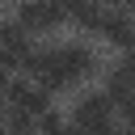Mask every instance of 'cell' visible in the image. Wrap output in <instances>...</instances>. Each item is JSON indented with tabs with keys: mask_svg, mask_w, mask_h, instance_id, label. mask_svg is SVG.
<instances>
[{
	"mask_svg": "<svg viewBox=\"0 0 135 135\" xmlns=\"http://www.w3.org/2000/svg\"><path fill=\"white\" fill-rule=\"evenodd\" d=\"M21 72H25V76H34L38 84H46L51 93H63V89H76L84 76H93V72H97V55H93V46H89V42L38 46Z\"/></svg>",
	"mask_w": 135,
	"mask_h": 135,
	"instance_id": "obj_1",
	"label": "cell"
},
{
	"mask_svg": "<svg viewBox=\"0 0 135 135\" xmlns=\"http://www.w3.org/2000/svg\"><path fill=\"white\" fill-rule=\"evenodd\" d=\"M17 21L30 34H51L59 25H68V4L63 0H17Z\"/></svg>",
	"mask_w": 135,
	"mask_h": 135,
	"instance_id": "obj_2",
	"label": "cell"
},
{
	"mask_svg": "<svg viewBox=\"0 0 135 135\" xmlns=\"http://www.w3.org/2000/svg\"><path fill=\"white\" fill-rule=\"evenodd\" d=\"M4 101H8V110H21V114L42 118V114L51 110V89H46V84H38L34 76H30V80H13V84H8V93H4Z\"/></svg>",
	"mask_w": 135,
	"mask_h": 135,
	"instance_id": "obj_3",
	"label": "cell"
},
{
	"mask_svg": "<svg viewBox=\"0 0 135 135\" xmlns=\"http://www.w3.org/2000/svg\"><path fill=\"white\" fill-rule=\"evenodd\" d=\"M97 122H114V97H110V89H89L72 105V127H97Z\"/></svg>",
	"mask_w": 135,
	"mask_h": 135,
	"instance_id": "obj_4",
	"label": "cell"
},
{
	"mask_svg": "<svg viewBox=\"0 0 135 135\" xmlns=\"http://www.w3.org/2000/svg\"><path fill=\"white\" fill-rule=\"evenodd\" d=\"M97 34L118 51H135V17H131V8H105Z\"/></svg>",
	"mask_w": 135,
	"mask_h": 135,
	"instance_id": "obj_5",
	"label": "cell"
},
{
	"mask_svg": "<svg viewBox=\"0 0 135 135\" xmlns=\"http://www.w3.org/2000/svg\"><path fill=\"white\" fill-rule=\"evenodd\" d=\"M0 51H4V55H8L17 68H25V63H30V55H34L38 46H34L30 30H25V25L13 17V21H0Z\"/></svg>",
	"mask_w": 135,
	"mask_h": 135,
	"instance_id": "obj_6",
	"label": "cell"
},
{
	"mask_svg": "<svg viewBox=\"0 0 135 135\" xmlns=\"http://www.w3.org/2000/svg\"><path fill=\"white\" fill-rule=\"evenodd\" d=\"M105 89H110L114 101L127 97V93H135V51H122L118 55V63L105 72Z\"/></svg>",
	"mask_w": 135,
	"mask_h": 135,
	"instance_id": "obj_7",
	"label": "cell"
},
{
	"mask_svg": "<svg viewBox=\"0 0 135 135\" xmlns=\"http://www.w3.org/2000/svg\"><path fill=\"white\" fill-rule=\"evenodd\" d=\"M63 4H68V17L80 30H101V17H105L101 0H63Z\"/></svg>",
	"mask_w": 135,
	"mask_h": 135,
	"instance_id": "obj_8",
	"label": "cell"
},
{
	"mask_svg": "<svg viewBox=\"0 0 135 135\" xmlns=\"http://www.w3.org/2000/svg\"><path fill=\"white\" fill-rule=\"evenodd\" d=\"M4 135H42L38 118L34 114H21V110H8V122H4Z\"/></svg>",
	"mask_w": 135,
	"mask_h": 135,
	"instance_id": "obj_9",
	"label": "cell"
},
{
	"mask_svg": "<svg viewBox=\"0 0 135 135\" xmlns=\"http://www.w3.org/2000/svg\"><path fill=\"white\" fill-rule=\"evenodd\" d=\"M38 127H42V135H63V131H68V118H63V114L51 105V110L38 118Z\"/></svg>",
	"mask_w": 135,
	"mask_h": 135,
	"instance_id": "obj_10",
	"label": "cell"
},
{
	"mask_svg": "<svg viewBox=\"0 0 135 135\" xmlns=\"http://www.w3.org/2000/svg\"><path fill=\"white\" fill-rule=\"evenodd\" d=\"M114 114L127 122V127H135V93H127V97H118L114 101Z\"/></svg>",
	"mask_w": 135,
	"mask_h": 135,
	"instance_id": "obj_11",
	"label": "cell"
},
{
	"mask_svg": "<svg viewBox=\"0 0 135 135\" xmlns=\"http://www.w3.org/2000/svg\"><path fill=\"white\" fill-rule=\"evenodd\" d=\"M13 72H17V63H13V59H8V55H4V51H0V97H4V93H8V84H13V80H17V76H13Z\"/></svg>",
	"mask_w": 135,
	"mask_h": 135,
	"instance_id": "obj_12",
	"label": "cell"
},
{
	"mask_svg": "<svg viewBox=\"0 0 135 135\" xmlns=\"http://www.w3.org/2000/svg\"><path fill=\"white\" fill-rule=\"evenodd\" d=\"M76 131H80V135H122V131H118L114 122H97V127H76Z\"/></svg>",
	"mask_w": 135,
	"mask_h": 135,
	"instance_id": "obj_13",
	"label": "cell"
},
{
	"mask_svg": "<svg viewBox=\"0 0 135 135\" xmlns=\"http://www.w3.org/2000/svg\"><path fill=\"white\" fill-rule=\"evenodd\" d=\"M63 135H80V131H76V127H68V131H63Z\"/></svg>",
	"mask_w": 135,
	"mask_h": 135,
	"instance_id": "obj_14",
	"label": "cell"
},
{
	"mask_svg": "<svg viewBox=\"0 0 135 135\" xmlns=\"http://www.w3.org/2000/svg\"><path fill=\"white\" fill-rule=\"evenodd\" d=\"M122 135H135V127H127V131H122Z\"/></svg>",
	"mask_w": 135,
	"mask_h": 135,
	"instance_id": "obj_15",
	"label": "cell"
},
{
	"mask_svg": "<svg viewBox=\"0 0 135 135\" xmlns=\"http://www.w3.org/2000/svg\"><path fill=\"white\" fill-rule=\"evenodd\" d=\"M0 4H4V0H0Z\"/></svg>",
	"mask_w": 135,
	"mask_h": 135,
	"instance_id": "obj_16",
	"label": "cell"
}]
</instances>
